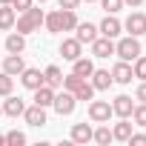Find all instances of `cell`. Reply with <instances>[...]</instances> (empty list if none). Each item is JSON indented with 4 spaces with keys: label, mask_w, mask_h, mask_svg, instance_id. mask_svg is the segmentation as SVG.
<instances>
[{
    "label": "cell",
    "mask_w": 146,
    "mask_h": 146,
    "mask_svg": "<svg viewBox=\"0 0 146 146\" xmlns=\"http://www.w3.org/2000/svg\"><path fill=\"white\" fill-rule=\"evenodd\" d=\"M43 9H37V6H29L26 12H20V17L15 20V26H17V32L20 35H32V32H37L40 26H43Z\"/></svg>",
    "instance_id": "obj_1"
},
{
    "label": "cell",
    "mask_w": 146,
    "mask_h": 146,
    "mask_svg": "<svg viewBox=\"0 0 146 146\" xmlns=\"http://www.w3.org/2000/svg\"><path fill=\"white\" fill-rule=\"evenodd\" d=\"M115 54L120 57V60H126V63H132L137 54H143V49H140V40L137 37H120L117 43H115Z\"/></svg>",
    "instance_id": "obj_2"
},
{
    "label": "cell",
    "mask_w": 146,
    "mask_h": 146,
    "mask_svg": "<svg viewBox=\"0 0 146 146\" xmlns=\"http://www.w3.org/2000/svg\"><path fill=\"white\" fill-rule=\"evenodd\" d=\"M75 106H78V98L75 95H72L69 89H63L60 95L54 92V100H52V109L63 117V115H72V112H75Z\"/></svg>",
    "instance_id": "obj_3"
},
{
    "label": "cell",
    "mask_w": 146,
    "mask_h": 146,
    "mask_svg": "<svg viewBox=\"0 0 146 146\" xmlns=\"http://www.w3.org/2000/svg\"><path fill=\"white\" fill-rule=\"evenodd\" d=\"M112 115L115 112H112V103L109 100H92L89 103V120L92 123H109Z\"/></svg>",
    "instance_id": "obj_4"
},
{
    "label": "cell",
    "mask_w": 146,
    "mask_h": 146,
    "mask_svg": "<svg viewBox=\"0 0 146 146\" xmlns=\"http://www.w3.org/2000/svg\"><path fill=\"white\" fill-rule=\"evenodd\" d=\"M123 29H126L132 37H140V35H146V15H140V12H132V15L126 17Z\"/></svg>",
    "instance_id": "obj_5"
},
{
    "label": "cell",
    "mask_w": 146,
    "mask_h": 146,
    "mask_svg": "<svg viewBox=\"0 0 146 146\" xmlns=\"http://www.w3.org/2000/svg\"><path fill=\"white\" fill-rule=\"evenodd\" d=\"M98 32H100L103 37H112V40H115V37H117V35L123 32V23H120V20H117L115 15H106V17L100 20V26H98Z\"/></svg>",
    "instance_id": "obj_6"
},
{
    "label": "cell",
    "mask_w": 146,
    "mask_h": 146,
    "mask_svg": "<svg viewBox=\"0 0 146 146\" xmlns=\"http://www.w3.org/2000/svg\"><path fill=\"white\" fill-rule=\"evenodd\" d=\"M89 46H92V54H95V57H109V54H115V40H112V37L98 35Z\"/></svg>",
    "instance_id": "obj_7"
},
{
    "label": "cell",
    "mask_w": 146,
    "mask_h": 146,
    "mask_svg": "<svg viewBox=\"0 0 146 146\" xmlns=\"http://www.w3.org/2000/svg\"><path fill=\"white\" fill-rule=\"evenodd\" d=\"M17 78H20V83H23L26 89H32V92H35L37 86H43V72H40V69H32V66H26Z\"/></svg>",
    "instance_id": "obj_8"
},
{
    "label": "cell",
    "mask_w": 146,
    "mask_h": 146,
    "mask_svg": "<svg viewBox=\"0 0 146 146\" xmlns=\"http://www.w3.org/2000/svg\"><path fill=\"white\" fill-rule=\"evenodd\" d=\"M89 83L95 86V92H106L115 80H112V72L109 69H95L92 75H89Z\"/></svg>",
    "instance_id": "obj_9"
},
{
    "label": "cell",
    "mask_w": 146,
    "mask_h": 146,
    "mask_svg": "<svg viewBox=\"0 0 146 146\" xmlns=\"http://www.w3.org/2000/svg\"><path fill=\"white\" fill-rule=\"evenodd\" d=\"M80 52H83V43H80L78 37H66V40L60 43V54H63V60H78Z\"/></svg>",
    "instance_id": "obj_10"
},
{
    "label": "cell",
    "mask_w": 146,
    "mask_h": 146,
    "mask_svg": "<svg viewBox=\"0 0 146 146\" xmlns=\"http://www.w3.org/2000/svg\"><path fill=\"white\" fill-rule=\"evenodd\" d=\"M132 66L126 63V60H117L115 66H112V80L115 83H120V86H126V83H132Z\"/></svg>",
    "instance_id": "obj_11"
},
{
    "label": "cell",
    "mask_w": 146,
    "mask_h": 146,
    "mask_svg": "<svg viewBox=\"0 0 146 146\" xmlns=\"http://www.w3.org/2000/svg\"><path fill=\"white\" fill-rule=\"evenodd\" d=\"M23 117H26L29 126H37V129L46 126V109L37 106V103H35V106H26V109H23Z\"/></svg>",
    "instance_id": "obj_12"
},
{
    "label": "cell",
    "mask_w": 146,
    "mask_h": 146,
    "mask_svg": "<svg viewBox=\"0 0 146 146\" xmlns=\"http://www.w3.org/2000/svg\"><path fill=\"white\" fill-rule=\"evenodd\" d=\"M132 109H135V103H132L129 95H117V98L112 100V112H115L117 117H132Z\"/></svg>",
    "instance_id": "obj_13"
},
{
    "label": "cell",
    "mask_w": 146,
    "mask_h": 146,
    "mask_svg": "<svg viewBox=\"0 0 146 146\" xmlns=\"http://www.w3.org/2000/svg\"><path fill=\"white\" fill-rule=\"evenodd\" d=\"M23 109H26L23 98L6 95V100H3V115H9V117H20V115H23Z\"/></svg>",
    "instance_id": "obj_14"
},
{
    "label": "cell",
    "mask_w": 146,
    "mask_h": 146,
    "mask_svg": "<svg viewBox=\"0 0 146 146\" xmlns=\"http://www.w3.org/2000/svg\"><path fill=\"white\" fill-rule=\"evenodd\" d=\"M69 140L72 143H89L92 140V126L89 123H75V126H72V135H69Z\"/></svg>",
    "instance_id": "obj_15"
},
{
    "label": "cell",
    "mask_w": 146,
    "mask_h": 146,
    "mask_svg": "<svg viewBox=\"0 0 146 146\" xmlns=\"http://www.w3.org/2000/svg\"><path fill=\"white\" fill-rule=\"evenodd\" d=\"M23 69H26V60H23V54H9V57L3 60V72H6V75H12V78H17Z\"/></svg>",
    "instance_id": "obj_16"
},
{
    "label": "cell",
    "mask_w": 146,
    "mask_h": 146,
    "mask_svg": "<svg viewBox=\"0 0 146 146\" xmlns=\"http://www.w3.org/2000/svg\"><path fill=\"white\" fill-rule=\"evenodd\" d=\"M132 126H135V123H132V117H120V123H115V126H112V137H115V140H120V143H126V140H129V135H132Z\"/></svg>",
    "instance_id": "obj_17"
},
{
    "label": "cell",
    "mask_w": 146,
    "mask_h": 146,
    "mask_svg": "<svg viewBox=\"0 0 146 146\" xmlns=\"http://www.w3.org/2000/svg\"><path fill=\"white\" fill-rule=\"evenodd\" d=\"M43 83L57 92V89L63 86V72H60L57 66H46V69H43Z\"/></svg>",
    "instance_id": "obj_18"
},
{
    "label": "cell",
    "mask_w": 146,
    "mask_h": 146,
    "mask_svg": "<svg viewBox=\"0 0 146 146\" xmlns=\"http://www.w3.org/2000/svg\"><path fill=\"white\" fill-rule=\"evenodd\" d=\"M98 35H100V32H98L95 23H78V29H75V37H78L80 43H92Z\"/></svg>",
    "instance_id": "obj_19"
},
{
    "label": "cell",
    "mask_w": 146,
    "mask_h": 146,
    "mask_svg": "<svg viewBox=\"0 0 146 146\" xmlns=\"http://www.w3.org/2000/svg\"><path fill=\"white\" fill-rule=\"evenodd\" d=\"M23 49H26V35L12 32V35L6 37V52H9V54H23Z\"/></svg>",
    "instance_id": "obj_20"
},
{
    "label": "cell",
    "mask_w": 146,
    "mask_h": 146,
    "mask_svg": "<svg viewBox=\"0 0 146 146\" xmlns=\"http://www.w3.org/2000/svg\"><path fill=\"white\" fill-rule=\"evenodd\" d=\"M72 72H75V75H80V78H86L89 80V75H92V72H95V63L89 60V57H78V60H72Z\"/></svg>",
    "instance_id": "obj_21"
},
{
    "label": "cell",
    "mask_w": 146,
    "mask_h": 146,
    "mask_svg": "<svg viewBox=\"0 0 146 146\" xmlns=\"http://www.w3.org/2000/svg\"><path fill=\"white\" fill-rule=\"evenodd\" d=\"M52 100H54V89H52V86H46V83H43V86H37V89H35V103H37V106L49 109V106H52Z\"/></svg>",
    "instance_id": "obj_22"
},
{
    "label": "cell",
    "mask_w": 146,
    "mask_h": 146,
    "mask_svg": "<svg viewBox=\"0 0 146 146\" xmlns=\"http://www.w3.org/2000/svg\"><path fill=\"white\" fill-rule=\"evenodd\" d=\"M15 20H17V15H15L12 3L0 6V32H9V29H15Z\"/></svg>",
    "instance_id": "obj_23"
},
{
    "label": "cell",
    "mask_w": 146,
    "mask_h": 146,
    "mask_svg": "<svg viewBox=\"0 0 146 146\" xmlns=\"http://www.w3.org/2000/svg\"><path fill=\"white\" fill-rule=\"evenodd\" d=\"M43 26H46L52 35L63 32V12H60V9H57V12H49V15L43 17Z\"/></svg>",
    "instance_id": "obj_24"
},
{
    "label": "cell",
    "mask_w": 146,
    "mask_h": 146,
    "mask_svg": "<svg viewBox=\"0 0 146 146\" xmlns=\"http://www.w3.org/2000/svg\"><path fill=\"white\" fill-rule=\"evenodd\" d=\"M92 140L98 143V146H109L115 137H112V129H109V123H100L98 129H92Z\"/></svg>",
    "instance_id": "obj_25"
},
{
    "label": "cell",
    "mask_w": 146,
    "mask_h": 146,
    "mask_svg": "<svg viewBox=\"0 0 146 146\" xmlns=\"http://www.w3.org/2000/svg\"><path fill=\"white\" fill-rule=\"evenodd\" d=\"M63 12V32H75L78 29V15H75V9H60Z\"/></svg>",
    "instance_id": "obj_26"
},
{
    "label": "cell",
    "mask_w": 146,
    "mask_h": 146,
    "mask_svg": "<svg viewBox=\"0 0 146 146\" xmlns=\"http://www.w3.org/2000/svg\"><path fill=\"white\" fill-rule=\"evenodd\" d=\"M132 75H135L137 80H146V54H137V57L132 60Z\"/></svg>",
    "instance_id": "obj_27"
},
{
    "label": "cell",
    "mask_w": 146,
    "mask_h": 146,
    "mask_svg": "<svg viewBox=\"0 0 146 146\" xmlns=\"http://www.w3.org/2000/svg\"><path fill=\"white\" fill-rule=\"evenodd\" d=\"M72 95H75L78 100H92V98H95V86H92L89 80H83V83H80L75 92H72Z\"/></svg>",
    "instance_id": "obj_28"
},
{
    "label": "cell",
    "mask_w": 146,
    "mask_h": 146,
    "mask_svg": "<svg viewBox=\"0 0 146 146\" xmlns=\"http://www.w3.org/2000/svg\"><path fill=\"white\" fill-rule=\"evenodd\" d=\"M12 89H15V78H12V75H6V72H0V98L12 95Z\"/></svg>",
    "instance_id": "obj_29"
},
{
    "label": "cell",
    "mask_w": 146,
    "mask_h": 146,
    "mask_svg": "<svg viewBox=\"0 0 146 146\" xmlns=\"http://www.w3.org/2000/svg\"><path fill=\"white\" fill-rule=\"evenodd\" d=\"M132 123L146 129V103H137V106L132 109Z\"/></svg>",
    "instance_id": "obj_30"
},
{
    "label": "cell",
    "mask_w": 146,
    "mask_h": 146,
    "mask_svg": "<svg viewBox=\"0 0 146 146\" xmlns=\"http://www.w3.org/2000/svg\"><path fill=\"white\" fill-rule=\"evenodd\" d=\"M6 146H26V135L17 132V129H12V132L6 135Z\"/></svg>",
    "instance_id": "obj_31"
},
{
    "label": "cell",
    "mask_w": 146,
    "mask_h": 146,
    "mask_svg": "<svg viewBox=\"0 0 146 146\" xmlns=\"http://www.w3.org/2000/svg\"><path fill=\"white\" fill-rule=\"evenodd\" d=\"M83 80H86V78H80V75H75V72H72V75H66V78H63V89L75 92V89H78V86H80Z\"/></svg>",
    "instance_id": "obj_32"
},
{
    "label": "cell",
    "mask_w": 146,
    "mask_h": 146,
    "mask_svg": "<svg viewBox=\"0 0 146 146\" xmlns=\"http://www.w3.org/2000/svg\"><path fill=\"white\" fill-rule=\"evenodd\" d=\"M100 6L106 9V15H117L123 9V0H100Z\"/></svg>",
    "instance_id": "obj_33"
},
{
    "label": "cell",
    "mask_w": 146,
    "mask_h": 146,
    "mask_svg": "<svg viewBox=\"0 0 146 146\" xmlns=\"http://www.w3.org/2000/svg\"><path fill=\"white\" fill-rule=\"evenodd\" d=\"M126 143L129 146H146V132H132Z\"/></svg>",
    "instance_id": "obj_34"
},
{
    "label": "cell",
    "mask_w": 146,
    "mask_h": 146,
    "mask_svg": "<svg viewBox=\"0 0 146 146\" xmlns=\"http://www.w3.org/2000/svg\"><path fill=\"white\" fill-rule=\"evenodd\" d=\"M29 6H35V0H12V9H17V12H26Z\"/></svg>",
    "instance_id": "obj_35"
},
{
    "label": "cell",
    "mask_w": 146,
    "mask_h": 146,
    "mask_svg": "<svg viewBox=\"0 0 146 146\" xmlns=\"http://www.w3.org/2000/svg\"><path fill=\"white\" fill-rule=\"evenodd\" d=\"M57 6H60V9H78L80 0H57Z\"/></svg>",
    "instance_id": "obj_36"
},
{
    "label": "cell",
    "mask_w": 146,
    "mask_h": 146,
    "mask_svg": "<svg viewBox=\"0 0 146 146\" xmlns=\"http://www.w3.org/2000/svg\"><path fill=\"white\" fill-rule=\"evenodd\" d=\"M135 98H137L140 103H146V80H140V86H137V92H135Z\"/></svg>",
    "instance_id": "obj_37"
},
{
    "label": "cell",
    "mask_w": 146,
    "mask_h": 146,
    "mask_svg": "<svg viewBox=\"0 0 146 146\" xmlns=\"http://www.w3.org/2000/svg\"><path fill=\"white\" fill-rule=\"evenodd\" d=\"M126 6H132V9H137V6H143V0H123Z\"/></svg>",
    "instance_id": "obj_38"
},
{
    "label": "cell",
    "mask_w": 146,
    "mask_h": 146,
    "mask_svg": "<svg viewBox=\"0 0 146 146\" xmlns=\"http://www.w3.org/2000/svg\"><path fill=\"white\" fill-rule=\"evenodd\" d=\"M0 146H6V135H0Z\"/></svg>",
    "instance_id": "obj_39"
},
{
    "label": "cell",
    "mask_w": 146,
    "mask_h": 146,
    "mask_svg": "<svg viewBox=\"0 0 146 146\" xmlns=\"http://www.w3.org/2000/svg\"><path fill=\"white\" fill-rule=\"evenodd\" d=\"M6 3H12V0H0V6H6Z\"/></svg>",
    "instance_id": "obj_40"
},
{
    "label": "cell",
    "mask_w": 146,
    "mask_h": 146,
    "mask_svg": "<svg viewBox=\"0 0 146 146\" xmlns=\"http://www.w3.org/2000/svg\"><path fill=\"white\" fill-rule=\"evenodd\" d=\"M0 115H3V106H0Z\"/></svg>",
    "instance_id": "obj_41"
},
{
    "label": "cell",
    "mask_w": 146,
    "mask_h": 146,
    "mask_svg": "<svg viewBox=\"0 0 146 146\" xmlns=\"http://www.w3.org/2000/svg\"><path fill=\"white\" fill-rule=\"evenodd\" d=\"M86 3H95V0H86Z\"/></svg>",
    "instance_id": "obj_42"
},
{
    "label": "cell",
    "mask_w": 146,
    "mask_h": 146,
    "mask_svg": "<svg viewBox=\"0 0 146 146\" xmlns=\"http://www.w3.org/2000/svg\"><path fill=\"white\" fill-rule=\"evenodd\" d=\"M37 3H46V0H37Z\"/></svg>",
    "instance_id": "obj_43"
}]
</instances>
